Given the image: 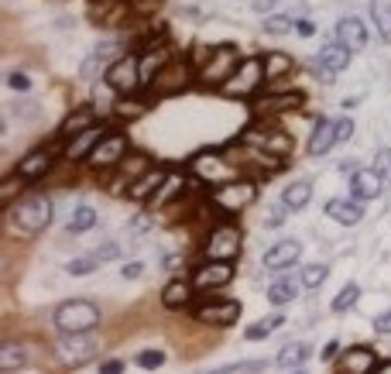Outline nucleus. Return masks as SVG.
Wrapping results in <instances>:
<instances>
[{
  "mask_svg": "<svg viewBox=\"0 0 391 374\" xmlns=\"http://www.w3.org/2000/svg\"><path fill=\"white\" fill-rule=\"evenodd\" d=\"M55 326L59 333H90L100 326V309L90 299H69L55 309Z\"/></svg>",
  "mask_w": 391,
  "mask_h": 374,
  "instance_id": "obj_1",
  "label": "nucleus"
},
{
  "mask_svg": "<svg viewBox=\"0 0 391 374\" xmlns=\"http://www.w3.org/2000/svg\"><path fill=\"white\" fill-rule=\"evenodd\" d=\"M52 220V199L35 196V199H24L11 210V223H14V234L21 237H35L48 227Z\"/></svg>",
  "mask_w": 391,
  "mask_h": 374,
  "instance_id": "obj_2",
  "label": "nucleus"
},
{
  "mask_svg": "<svg viewBox=\"0 0 391 374\" xmlns=\"http://www.w3.org/2000/svg\"><path fill=\"white\" fill-rule=\"evenodd\" d=\"M237 65H240V52H237L234 45H220L216 52H210V59L203 62L199 82L203 86H223L237 73Z\"/></svg>",
  "mask_w": 391,
  "mask_h": 374,
  "instance_id": "obj_3",
  "label": "nucleus"
},
{
  "mask_svg": "<svg viewBox=\"0 0 391 374\" xmlns=\"http://www.w3.org/2000/svg\"><path fill=\"white\" fill-rule=\"evenodd\" d=\"M255 196H257V186L251 178H234V182L216 186L213 206L223 210V213H237V210H244L247 203H255Z\"/></svg>",
  "mask_w": 391,
  "mask_h": 374,
  "instance_id": "obj_4",
  "label": "nucleus"
},
{
  "mask_svg": "<svg viewBox=\"0 0 391 374\" xmlns=\"http://www.w3.org/2000/svg\"><path fill=\"white\" fill-rule=\"evenodd\" d=\"M240 244H244V234H240V227L234 223H223V227H216L210 240H206V251L203 255L210 257V261H237L240 255Z\"/></svg>",
  "mask_w": 391,
  "mask_h": 374,
  "instance_id": "obj_5",
  "label": "nucleus"
},
{
  "mask_svg": "<svg viewBox=\"0 0 391 374\" xmlns=\"http://www.w3.org/2000/svg\"><path fill=\"white\" fill-rule=\"evenodd\" d=\"M107 82H110V90H117L120 97H134V90L144 82L141 79V59L137 55H120L107 69Z\"/></svg>",
  "mask_w": 391,
  "mask_h": 374,
  "instance_id": "obj_6",
  "label": "nucleus"
},
{
  "mask_svg": "<svg viewBox=\"0 0 391 374\" xmlns=\"http://www.w3.org/2000/svg\"><path fill=\"white\" fill-rule=\"evenodd\" d=\"M264 79V59H244L237 65V73L223 82V93L227 97H251Z\"/></svg>",
  "mask_w": 391,
  "mask_h": 374,
  "instance_id": "obj_7",
  "label": "nucleus"
},
{
  "mask_svg": "<svg viewBox=\"0 0 391 374\" xmlns=\"http://www.w3.org/2000/svg\"><path fill=\"white\" fill-rule=\"evenodd\" d=\"M189 169H193L196 178H203V182H210V186L230 182V172H234V165L223 155H216V151H199V155L189 161Z\"/></svg>",
  "mask_w": 391,
  "mask_h": 374,
  "instance_id": "obj_8",
  "label": "nucleus"
},
{
  "mask_svg": "<svg viewBox=\"0 0 391 374\" xmlns=\"http://www.w3.org/2000/svg\"><path fill=\"white\" fill-rule=\"evenodd\" d=\"M55 354L62 357V364L79 368L82 360H90V357L97 354V343H93V336H86V333H65L55 343Z\"/></svg>",
  "mask_w": 391,
  "mask_h": 374,
  "instance_id": "obj_9",
  "label": "nucleus"
},
{
  "mask_svg": "<svg viewBox=\"0 0 391 374\" xmlns=\"http://www.w3.org/2000/svg\"><path fill=\"white\" fill-rule=\"evenodd\" d=\"M306 103V93H299V90H292V93H268V97H257L255 103H251V114L255 117H268V114H289V110H299Z\"/></svg>",
  "mask_w": 391,
  "mask_h": 374,
  "instance_id": "obj_10",
  "label": "nucleus"
},
{
  "mask_svg": "<svg viewBox=\"0 0 391 374\" xmlns=\"http://www.w3.org/2000/svg\"><path fill=\"white\" fill-rule=\"evenodd\" d=\"M189 79H193V69H189V62L182 59H172L161 73H158L148 86L155 90V93H178V90H186L189 86Z\"/></svg>",
  "mask_w": 391,
  "mask_h": 374,
  "instance_id": "obj_11",
  "label": "nucleus"
},
{
  "mask_svg": "<svg viewBox=\"0 0 391 374\" xmlns=\"http://www.w3.org/2000/svg\"><path fill=\"white\" fill-rule=\"evenodd\" d=\"M193 316L199 323H206V326H234L237 319H240V306H237L234 299H223V302H203V306H196Z\"/></svg>",
  "mask_w": 391,
  "mask_h": 374,
  "instance_id": "obj_12",
  "label": "nucleus"
},
{
  "mask_svg": "<svg viewBox=\"0 0 391 374\" xmlns=\"http://www.w3.org/2000/svg\"><path fill=\"white\" fill-rule=\"evenodd\" d=\"M124 155H127V138H124L120 131H107L103 141L97 144V151L90 155V161H93L97 169H114V165H120Z\"/></svg>",
  "mask_w": 391,
  "mask_h": 374,
  "instance_id": "obj_13",
  "label": "nucleus"
},
{
  "mask_svg": "<svg viewBox=\"0 0 391 374\" xmlns=\"http://www.w3.org/2000/svg\"><path fill=\"white\" fill-rule=\"evenodd\" d=\"M230 278H234V261H206L193 275V285L199 292H210V289H223Z\"/></svg>",
  "mask_w": 391,
  "mask_h": 374,
  "instance_id": "obj_14",
  "label": "nucleus"
},
{
  "mask_svg": "<svg viewBox=\"0 0 391 374\" xmlns=\"http://www.w3.org/2000/svg\"><path fill=\"white\" fill-rule=\"evenodd\" d=\"M244 144H255V148H264V151H272V155L285 158L292 151V138L285 134V131H251V134H244Z\"/></svg>",
  "mask_w": 391,
  "mask_h": 374,
  "instance_id": "obj_15",
  "label": "nucleus"
},
{
  "mask_svg": "<svg viewBox=\"0 0 391 374\" xmlns=\"http://www.w3.org/2000/svg\"><path fill=\"white\" fill-rule=\"evenodd\" d=\"M381 189H385V178L377 176V172H368V169H360V172H353L350 176V196L357 203H364V199H377L381 196Z\"/></svg>",
  "mask_w": 391,
  "mask_h": 374,
  "instance_id": "obj_16",
  "label": "nucleus"
},
{
  "mask_svg": "<svg viewBox=\"0 0 391 374\" xmlns=\"http://www.w3.org/2000/svg\"><path fill=\"white\" fill-rule=\"evenodd\" d=\"M377 368V357L371 347H350L340 354V371L343 374H371Z\"/></svg>",
  "mask_w": 391,
  "mask_h": 374,
  "instance_id": "obj_17",
  "label": "nucleus"
},
{
  "mask_svg": "<svg viewBox=\"0 0 391 374\" xmlns=\"http://www.w3.org/2000/svg\"><path fill=\"white\" fill-rule=\"evenodd\" d=\"M103 127H90V131H82V134H76L73 141H65V158H73V161H79V158H90L93 151H97V144L103 141Z\"/></svg>",
  "mask_w": 391,
  "mask_h": 374,
  "instance_id": "obj_18",
  "label": "nucleus"
},
{
  "mask_svg": "<svg viewBox=\"0 0 391 374\" xmlns=\"http://www.w3.org/2000/svg\"><path fill=\"white\" fill-rule=\"evenodd\" d=\"M336 41L347 45L350 52H360V48L368 45V28H364V21L360 18H340V24H336Z\"/></svg>",
  "mask_w": 391,
  "mask_h": 374,
  "instance_id": "obj_19",
  "label": "nucleus"
},
{
  "mask_svg": "<svg viewBox=\"0 0 391 374\" xmlns=\"http://www.w3.org/2000/svg\"><path fill=\"white\" fill-rule=\"evenodd\" d=\"M52 161H55V155L38 148V151H31V155H24L18 161V176H24L28 182H35V178H41L45 172H52Z\"/></svg>",
  "mask_w": 391,
  "mask_h": 374,
  "instance_id": "obj_20",
  "label": "nucleus"
},
{
  "mask_svg": "<svg viewBox=\"0 0 391 374\" xmlns=\"http://www.w3.org/2000/svg\"><path fill=\"white\" fill-rule=\"evenodd\" d=\"M333 144H340L336 141V120H316V127H313V138H309V155L319 158V155H326Z\"/></svg>",
  "mask_w": 391,
  "mask_h": 374,
  "instance_id": "obj_21",
  "label": "nucleus"
},
{
  "mask_svg": "<svg viewBox=\"0 0 391 374\" xmlns=\"http://www.w3.org/2000/svg\"><path fill=\"white\" fill-rule=\"evenodd\" d=\"M299 255H302L299 240H278V244H274L272 251L264 255V265H268L272 272H282V268L295 265V261H299Z\"/></svg>",
  "mask_w": 391,
  "mask_h": 374,
  "instance_id": "obj_22",
  "label": "nucleus"
},
{
  "mask_svg": "<svg viewBox=\"0 0 391 374\" xmlns=\"http://www.w3.org/2000/svg\"><path fill=\"white\" fill-rule=\"evenodd\" d=\"M319 62H323V69H319V73L330 79L333 73H343V69L350 65V48H347V45H340V41H336V45H326V48L319 52Z\"/></svg>",
  "mask_w": 391,
  "mask_h": 374,
  "instance_id": "obj_23",
  "label": "nucleus"
},
{
  "mask_svg": "<svg viewBox=\"0 0 391 374\" xmlns=\"http://www.w3.org/2000/svg\"><path fill=\"white\" fill-rule=\"evenodd\" d=\"M326 217L336 220V223H343V227H353L357 220L364 217V210H360V203L357 199H330L326 203Z\"/></svg>",
  "mask_w": 391,
  "mask_h": 374,
  "instance_id": "obj_24",
  "label": "nucleus"
},
{
  "mask_svg": "<svg viewBox=\"0 0 391 374\" xmlns=\"http://www.w3.org/2000/svg\"><path fill=\"white\" fill-rule=\"evenodd\" d=\"M168 178V172L165 169H148L141 178H134L131 182V199H151L161 189V182Z\"/></svg>",
  "mask_w": 391,
  "mask_h": 374,
  "instance_id": "obj_25",
  "label": "nucleus"
},
{
  "mask_svg": "<svg viewBox=\"0 0 391 374\" xmlns=\"http://www.w3.org/2000/svg\"><path fill=\"white\" fill-rule=\"evenodd\" d=\"M117 59H120V45H117V41H114V38H110V41H100L97 48H93V55H90V65L82 69V76H93L100 65H107V69H110V65H114Z\"/></svg>",
  "mask_w": 391,
  "mask_h": 374,
  "instance_id": "obj_26",
  "label": "nucleus"
},
{
  "mask_svg": "<svg viewBox=\"0 0 391 374\" xmlns=\"http://www.w3.org/2000/svg\"><path fill=\"white\" fill-rule=\"evenodd\" d=\"M193 289L196 285H189V282H168V285L161 289V306H165V309H182V306H189Z\"/></svg>",
  "mask_w": 391,
  "mask_h": 374,
  "instance_id": "obj_27",
  "label": "nucleus"
},
{
  "mask_svg": "<svg viewBox=\"0 0 391 374\" xmlns=\"http://www.w3.org/2000/svg\"><path fill=\"white\" fill-rule=\"evenodd\" d=\"M182 189H186V178L178 176V172H168V178L161 182V189H158L148 203H151V206H168L172 199H182Z\"/></svg>",
  "mask_w": 391,
  "mask_h": 374,
  "instance_id": "obj_28",
  "label": "nucleus"
},
{
  "mask_svg": "<svg viewBox=\"0 0 391 374\" xmlns=\"http://www.w3.org/2000/svg\"><path fill=\"white\" fill-rule=\"evenodd\" d=\"M309 354H313V347L295 340V343H285V347L278 351L274 364H278V368H299V364H306V360H309Z\"/></svg>",
  "mask_w": 391,
  "mask_h": 374,
  "instance_id": "obj_29",
  "label": "nucleus"
},
{
  "mask_svg": "<svg viewBox=\"0 0 391 374\" xmlns=\"http://www.w3.org/2000/svg\"><path fill=\"white\" fill-rule=\"evenodd\" d=\"M168 62H172V59H168V48H148V52L141 55V79H144V82H151V79H155L158 73L168 65Z\"/></svg>",
  "mask_w": 391,
  "mask_h": 374,
  "instance_id": "obj_30",
  "label": "nucleus"
},
{
  "mask_svg": "<svg viewBox=\"0 0 391 374\" xmlns=\"http://www.w3.org/2000/svg\"><path fill=\"white\" fill-rule=\"evenodd\" d=\"M309 199H313V186L302 178V182H292V186L285 189L282 203H285V210H306V206H309Z\"/></svg>",
  "mask_w": 391,
  "mask_h": 374,
  "instance_id": "obj_31",
  "label": "nucleus"
},
{
  "mask_svg": "<svg viewBox=\"0 0 391 374\" xmlns=\"http://www.w3.org/2000/svg\"><path fill=\"white\" fill-rule=\"evenodd\" d=\"M93 127V110H76V114H69L65 117V124H62V141H73L76 134H82V131H90Z\"/></svg>",
  "mask_w": 391,
  "mask_h": 374,
  "instance_id": "obj_32",
  "label": "nucleus"
},
{
  "mask_svg": "<svg viewBox=\"0 0 391 374\" xmlns=\"http://www.w3.org/2000/svg\"><path fill=\"white\" fill-rule=\"evenodd\" d=\"M148 169H151V158L144 155V151H134V155L120 158V176L131 178V182H134V178H141Z\"/></svg>",
  "mask_w": 391,
  "mask_h": 374,
  "instance_id": "obj_33",
  "label": "nucleus"
},
{
  "mask_svg": "<svg viewBox=\"0 0 391 374\" xmlns=\"http://www.w3.org/2000/svg\"><path fill=\"white\" fill-rule=\"evenodd\" d=\"M299 285H302V282H295V278H278V282H272V289H268L272 306H285V302H292V299L299 296Z\"/></svg>",
  "mask_w": 391,
  "mask_h": 374,
  "instance_id": "obj_34",
  "label": "nucleus"
},
{
  "mask_svg": "<svg viewBox=\"0 0 391 374\" xmlns=\"http://www.w3.org/2000/svg\"><path fill=\"white\" fill-rule=\"evenodd\" d=\"M282 323H285V316H282V313L261 316L257 323H251V326L244 330V336H247V340H264V336H268V333H274V330H278Z\"/></svg>",
  "mask_w": 391,
  "mask_h": 374,
  "instance_id": "obj_35",
  "label": "nucleus"
},
{
  "mask_svg": "<svg viewBox=\"0 0 391 374\" xmlns=\"http://www.w3.org/2000/svg\"><path fill=\"white\" fill-rule=\"evenodd\" d=\"M28 364V351L21 347V343H4V351H0V368L4 371H18V368H24Z\"/></svg>",
  "mask_w": 391,
  "mask_h": 374,
  "instance_id": "obj_36",
  "label": "nucleus"
},
{
  "mask_svg": "<svg viewBox=\"0 0 391 374\" xmlns=\"http://www.w3.org/2000/svg\"><path fill=\"white\" fill-rule=\"evenodd\" d=\"M292 55H285V52H272L268 59H264V79H282L292 73Z\"/></svg>",
  "mask_w": 391,
  "mask_h": 374,
  "instance_id": "obj_37",
  "label": "nucleus"
},
{
  "mask_svg": "<svg viewBox=\"0 0 391 374\" xmlns=\"http://www.w3.org/2000/svg\"><path fill=\"white\" fill-rule=\"evenodd\" d=\"M114 114L120 120H137L148 114V100H134V97H120V103L114 107Z\"/></svg>",
  "mask_w": 391,
  "mask_h": 374,
  "instance_id": "obj_38",
  "label": "nucleus"
},
{
  "mask_svg": "<svg viewBox=\"0 0 391 374\" xmlns=\"http://www.w3.org/2000/svg\"><path fill=\"white\" fill-rule=\"evenodd\" d=\"M93 223H97V210L93 206H79L69 217V230L73 234H86V230H93Z\"/></svg>",
  "mask_w": 391,
  "mask_h": 374,
  "instance_id": "obj_39",
  "label": "nucleus"
},
{
  "mask_svg": "<svg viewBox=\"0 0 391 374\" xmlns=\"http://www.w3.org/2000/svg\"><path fill=\"white\" fill-rule=\"evenodd\" d=\"M357 299H360V285H357V282H350V285H343V289H340V296L333 299L330 309H333V313H347Z\"/></svg>",
  "mask_w": 391,
  "mask_h": 374,
  "instance_id": "obj_40",
  "label": "nucleus"
},
{
  "mask_svg": "<svg viewBox=\"0 0 391 374\" xmlns=\"http://www.w3.org/2000/svg\"><path fill=\"white\" fill-rule=\"evenodd\" d=\"M326 275H330V268H326V265H306V268H302V275H299V282H302L306 289H319V285L326 282Z\"/></svg>",
  "mask_w": 391,
  "mask_h": 374,
  "instance_id": "obj_41",
  "label": "nucleus"
},
{
  "mask_svg": "<svg viewBox=\"0 0 391 374\" xmlns=\"http://www.w3.org/2000/svg\"><path fill=\"white\" fill-rule=\"evenodd\" d=\"M97 268H100V255H97V251H93L90 257H76V261H69V265H65V272H69V275H90V272H97Z\"/></svg>",
  "mask_w": 391,
  "mask_h": 374,
  "instance_id": "obj_42",
  "label": "nucleus"
},
{
  "mask_svg": "<svg viewBox=\"0 0 391 374\" xmlns=\"http://www.w3.org/2000/svg\"><path fill=\"white\" fill-rule=\"evenodd\" d=\"M24 182H28L24 176L4 178V182H0V203H11V199L18 196V193H24Z\"/></svg>",
  "mask_w": 391,
  "mask_h": 374,
  "instance_id": "obj_43",
  "label": "nucleus"
},
{
  "mask_svg": "<svg viewBox=\"0 0 391 374\" xmlns=\"http://www.w3.org/2000/svg\"><path fill=\"white\" fill-rule=\"evenodd\" d=\"M374 24L381 28V35H391V4L388 0L374 4Z\"/></svg>",
  "mask_w": 391,
  "mask_h": 374,
  "instance_id": "obj_44",
  "label": "nucleus"
},
{
  "mask_svg": "<svg viewBox=\"0 0 391 374\" xmlns=\"http://www.w3.org/2000/svg\"><path fill=\"white\" fill-rule=\"evenodd\" d=\"M285 31H295V21L282 18V14H272L264 21V35H285Z\"/></svg>",
  "mask_w": 391,
  "mask_h": 374,
  "instance_id": "obj_45",
  "label": "nucleus"
},
{
  "mask_svg": "<svg viewBox=\"0 0 391 374\" xmlns=\"http://www.w3.org/2000/svg\"><path fill=\"white\" fill-rule=\"evenodd\" d=\"M134 364L137 368H144V371H158V368L165 364V354H161V351H141Z\"/></svg>",
  "mask_w": 391,
  "mask_h": 374,
  "instance_id": "obj_46",
  "label": "nucleus"
},
{
  "mask_svg": "<svg viewBox=\"0 0 391 374\" xmlns=\"http://www.w3.org/2000/svg\"><path fill=\"white\" fill-rule=\"evenodd\" d=\"M374 172L385 178V186L391 182V151H388V148H381V151L374 155Z\"/></svg>",
  "mask_w": 391,
  "mask_h": 374,
  "instance_id": "obj_47",
  "label": "nucleus"
},
{
  "mask_svg": "<svg viewBox=\"0 0 391 374\" xmlns=\"http://www.w3.org/2000/svg\"><path fill=\"white\" fill-rule=\"evenodd\" d=\"M7 86H11L14 93H28V90H31V79H28V73H11V76H7Z\"/></svg>",
  "mask_w": 391,
  "mask_h": 374,
  "instance_id": "obj_48",
  "label": "nucleus"
},
{
  "mask_svg": "<svg viewBox=\"0 0 391 374\" xmlns=\"http://www.w3.org/2000/svg\"><path fill=\"white\" fill-rule=\"evenodd\" d=\"M131 11H137V14H151V11H158L161 7V0H124Z\"/></svg>",
  "mask_w": 391,
  "mask_h": 374,
  "instance_id": "obj_49",
  "label": "nucleus"
},
{
  "mask_svg": "<svg viewBox=\"0 0 391 374\" xmlns=\"http://www.w3.org/2000/svg\"><path fill=\"white\" fill-rule=\"evenodd\" d=\"M350 138H353V120L350 117L336 120V141H350Z\"/></svg>",
  "mask_w": 391,
  "mask_h": 374,
  "instance_id": "obj_50",
  "label": "nucleus"
},
{
  "mask_svg": "<svg viewBox=\"0 0 391 374\" xmlns=\"http://www.w3.org/2000/svg\"><path fill=\"white\" fill-rule=\"evenodd\" d=\"M374 330H377L381 336H391V309H388V313H381L377 319H374Z\"/></svg>",
  "mask_w": 391,
  "mask_h": 374,
  "instance_id": "obj_51",
  "label": "nucleus"
},
{
  "mask_svg": "<svg viewBox=\"0 0 391 374\" xmlns=\"http://www.w3.org/2000/svg\"><path fill=\"white\" fill-rule=\"evenodd\" d=\"M97 255H100V261H114V257H120V247L117 244H103Z\"/></svg>",
  "mask_w": 391,
  "mask_h": 374,
  "instance_id": "obj_52",
  "label": "nucleus"
},
{
  "mask_svg": "<svg viewBox=\"0 0 391 374\" xmlns=\"http://www.w3.org/2000/svg\"><path fill=\"white\" fill-rule=\"evenodd\" d=\"M100 374H124V360H103Z\"/></svg>",
  "mask_w": 391,
  "mask_h": 374,
  "instance_id": "obj_53",
  "label": "nucleus"
},
{
  "mask_svg": "<svg viewBox=\"0 0 391 374\" xmlns=\"http://www.w3.org/2000/svg\"><path fill=\"white\" fill-rule=\"evenodd\" d=\"M313 31H316L313 21H295V35H299V38H309Z\"/></svg>",
  "mask_w": 391,
  "mask_h": 374,
  "instance_id": "obj_54",
  "label": "nucleus"
},
{
  "mask_svg": "<svg viewBox=\"0 0 391 374\" xmlns=\"http://www.w3.org/2000/svg\"><path fill=\"white\" fill-rule=\"evenodd\" d=\"M141 272H144V265H141V261H131V265H124V278H141Z\"/></svg>",
  "mask_w": 391,
  "mask_h": 374,
  "instance_id": "obj_55",
  "label": "nucleus"
},
{
  "mask_svg": "<svg viewBox=\"0 0 391 374\" xmlns=\"http://www.w3.org/2000/svg\"><path fill=\"white\" fill-rule=\"evenodd\" d=\"M244 371V364H223V368H213V371H199V374H237Z\"/></svg>",
  "mask_w": 391,
  "mask_h": 374,
  "instance_id": "obj_56",
  "label": "nucleus"
},
{
  "mask_svg": "<svg viewBox=\"0 0 391 374\" xmlns=\"http://www.w3.org/2000/svg\"><path fill=\"white\" fill-rule=\"evenodd\" d=\"M282 217H285V210H272V213L264 217V223H268V227H282Z\"/></svg>",
  "mask_w": 391,
  "mask_h": 374,
  "instance_id": "obj_57",
  "label": "nucleus"
},
{
  "mask_svg": "<svg viewBox=\"0 0 391 374\" xmlns=\"http://www.w3.org/2000/svg\"><path fill=\"white\" fill-rule=\"evenodd\" d=\"M336 351H340L336 343H326V347H323V360H330V357H336Z\"/></svg>",
  "mask_w": 391,
  "mask_h": 374,
  "instance_id": "obj_58",
  "label": "nucleus"
},
{
  "mask_svg": "<svg viewBox=\"0 0 391 374\" xmlns=\"http://www.w3.org/2000/svg\"><path fill=\"white\" fill-rule=\"evenodd\" d=\"M371 374H391V360H385V364H377Z\"/></svg>",
  "mask_w": 391,
  "mask_h": 374,
  "instance_id": "obj_59",
  "label": "nucleus"
},
{
  "mask_svg": "<svg viewBox=\"0 0 391 374\" xmlns=\"http://www.w3.org/2000/svg\"><path fill=\"white\" fill-rule=\"evenodd\" d=\"M93 4H103V0H93ZM107 4H117V0H107Z\"/></svg>",
  "mask_w": 391,
  "mask_h": 374,
  "instance_id": "obj_60",
  "label": "nucleus"
},
{
  "mask_svg": "<svg viewBox=\"0 0 391 374\" xmlns=\"http://www.w3.org/2000/svg\"><path fill=\"white\" fill-rule=\"evenodd\" d=\"M295 374H309V371H295Z\"/></svg>",
  "mask_w": 391,
  "mask_h": 374,
  "instance_id": "obj_61",
  "label": "nucleus"
}]
</instances>
